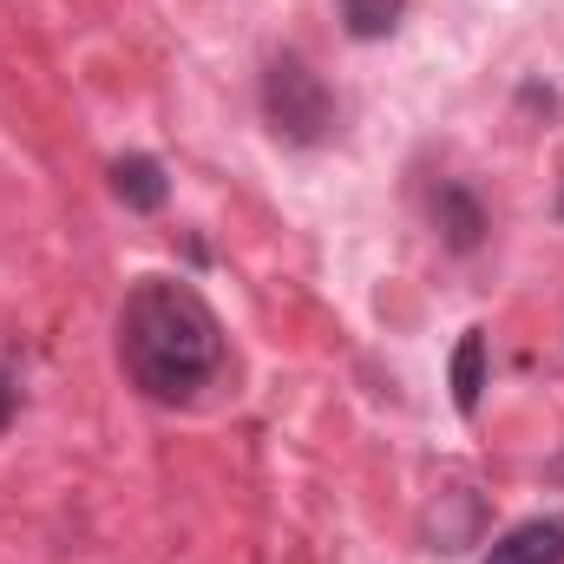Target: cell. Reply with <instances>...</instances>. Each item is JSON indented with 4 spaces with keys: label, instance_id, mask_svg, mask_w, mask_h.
Segmentation results:
<instances>
[{
    "label": "cell",
    "instance_id": "cell-1",
    "mask_svg": "<svg viewBox=\"0 0 564 564\" xmlns=\"http://www.w3.org/2000/svg\"><path fill=\"white\" fill-rule=\"evenodd\" d=\"M119 361L151 401H197L224 368V328L191 282L151 276L119 308Z\"/></svg>",
    "mask_w": 564,
    "mask_h": 564
},
{
    "label": "cell",
    "instance_id": "cell-2",
    "mask_svg": "<svg viewBox=\"0 0 564 564\" xmlns=\"http://www.w3.org/2000/svg\"><path fill=\"white\" fill-rule=\"evenodd\" d=\"M263 119L282 144H322L335 132V93L302 53H276L263 66Z\"/></svg>",
    "mask_w": 564,
    "mask_h": 564
},
{
    "label": "cell",
    "instance_id": "cell-3",
    "mask_svg": "<svg viewBox=\"0 0 564 564\" xmlns=\"http://www.w3.org/2000/svg\"><path fill=\"white\" fill-rule=\"evenodd\" d=\"M479 564H564V512L525 519L519 532H506L492 545V558H479Z\"/></svg>",
    "mask_w": 564,
    "mask_h": 564
},
{
    "label": "cell",
    "instance_id": "cell-4",
    "mask_svg": "<svg viewBox=\"0 0 564 564\" xmlns=\"http://www.w3.org/2000/svg\"><path fill=\"white\" fill-rule=\"evenodd\" d=\"M433 224H440L446 250H459V257L486 243V210H479V197L466 184H440L433 191Z\"/></svg>",
    "mask_w": 564,
    "mask_h": 564
},
{
    "label": "cell",
    "instance_id": "cell-5",
    "mask_svg": "<svg viewBox=\"0 0 564 564\" xmlns=\"http://www.w3.org/2000/svg\"><path fill=\"white\" fill-rule=\"evenodd\" d=\"M112 191H119V204H126V210L151 217V210H164L171 177H164V164H158V158L132 151V158H119V164H112Z\"/></svg>",
    "mask_w": 564,
    "mask_h": 564
},
{
    "label": "cell",
    "instance_id": "cell-6",
    "mask_svg": "<svg viewBox=\"0 0 564 564\" xmlns=\"http://www.w3.org/2000/svg\"><path fill=\"white\" fill-rule=\"evenodd\" d=\"M479 394H486V335L466 328L459 348H453V408L459 414H479Z\"/></svg>",
    "mask_w": 564,
    "mask_h": 564
},
{
    "label": "cell",
    "instance_id": "cell-7",
    "mask_svg": "<svg viewBox=\"0 0 564 564\" xmlns=\"http://www.w3.org/2000/svg\"><path fill=\"white\" fill-rule=\"evenodd\" d=\"M335 7H341L348 40H388L408 13V0H335Z\"/></svg>",
    "mask_w": 564,
    "mask_h": 564
},
{
    "label": "cell",
    "instance_id": "cell-8",
    "mask_svg": "<svg viewBox=\"0 0 564 564\" xmlns=\"http://www.w3.org/2000/svg\"><path fill=\"white\" fill-rule=\"evenodd\" d=\"M13 426V381H7V368H0V433Z\"/></svg>",
    "mask_w": 564,
    "mask_h": 564
}]
</instances>
